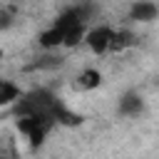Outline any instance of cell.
Returning a JSON list of instances; mask_svg holds the SVG:
<instances>
[{
  "mask_svg": "<svg viewBox=\"0 0 159 159\" xmlns=\"http://www.w3.org/2000/svg\"><path fill=\"white\" fill-rule=\"evenodd\" d=\"M92 55H107L112 50H117V30L109 27V25H94L84 32V40H82Z\"/></svg>",
  "mask_w": 159,
  "mask_h": 159,
  "instance_id": "6da1fadb",
  "label": "cell"
},
{
  "mask_svg": "<svg viewBox=\"0 0 159 159\" xmlns=\"http://www.w3.org/2000/svg\"><path fill=\"white\" fill-rule=\"evenodd\" d=\"M159 15V5L152 2V0H137L129 5V20H137V22H154Z\"/></svg>",
  "mask_w": 159,
  "mask_h": 159,
  "instance_id": "7a4b0ae2",
  "label": "cell"
},
{
  "mask_svg": "<svg viewBox=\"0 0 159 159\" xmlns=\"http://www.w3.org/2000/svg\"><path fill=\"white\" fill-rule=\"evenodd\" d=\"M20 99H22V87L15 80L0 77V109L10 107V104H17Z\"/></svg>",
  "mask_w": 159,
  "mask_h": 159,
  "instance_id": "3957f363",
  "label": "cell"
},
{
  "mask_svg": "<svg viewBox=\"0 0 159 159\" xmlns=\"http://www.w3.org/2000/svg\"><path fill=\"white\" fill-rule=\"evenodd\" d=\"M142 109H144V99H142L139 92L129 89V92H124V94L119 97V114H124V117H137V114H142Z\"/></svg>",
  "mask_w": 159,
  "mask_h": 159,
  "instance_id": "277c9868",
  "label": "cell"
},
{
  "mask_svg": "<svg viewBox=\"0 0 159 159\" xmlns=\"http://www.w3.org/2000/svg\"><path fill=\"white\" fill-rule=\"evenodd\" d=\"M102 84V72L94 70V67H84L80 75H77V89L80 92H92Z\"/></svg>",
  "mask_w": 159,
  "mask_h": 159,
  "instance_id": "5b68a950",
  "label": "cell"
},
{
  "mask_svg": "<svg viewBox=\"0 0 159 159\" xmlns=\"http://www.w3.org/2000/svg\"><path fill=\"white\" fill-rule=\"evenodd\" d=\"M2 57H5V50H2V47H0V62H2Z\"/></svg>",
  "mask_w": 159,
  "mask_h": 159,
  "instance_id": "8992f818",
  "label": "cell"
}]
</instances>
